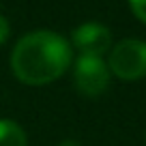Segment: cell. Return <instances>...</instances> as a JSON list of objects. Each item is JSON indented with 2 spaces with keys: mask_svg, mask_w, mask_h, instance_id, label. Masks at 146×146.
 Masks as SVG:
<instances>
[{
  "mask_svg": "<svg viewBox=\"0 0 146 146\" xmlns=\"http://www.w3.org/2000/svg\"><path fill=\"white\" fill-rule=\"evenodd\" d=\"M129 7H131V13L142 24H146V0H129Z\"/></svg>",
  "mask_w": 146,
  "mask_h": 146,
  "instance_id": "8992f818",
  "label": "cell"
},
{
  "mask_svg": "<svg viewBox=\"0 0 146 146\" xmlns=\"http://www.w3.org/2000/svg\"><path fill=\"white\" fill-rule=\"evenodd\" d=\"M73 47L54 30L28 32L13 45L11 71L22 84L43 86L56 80L71 67Z\"/></svg>",
  "mask_w": 146,
  "mask_h": 146,
  "instance_id": "6da1fadb",
  "label": "cell"
},
{
  "mask_svg": "<svg viewBox=\"0 0 146 146\" xmlns=\"http://www.w3.org/2000/svg\"><path fill=\"white\" fill-rule=\"evenodd\" d=\"M71 47H75L80 52V56H99V58H103L112 50V32L101 22H86L73 30Z\"/></svg>",
  "mask_w": 146,
  "mask_h": 146,
  "instance_id": "277c9868",
  "label": "cell"
},
{
  "mask_svg": "<svg viewBox=\"0 0 146 146\" xmlns=\"http://www.w3.org/2000/svg\"><path fill=\"white\" fill-rule=\"evenodd\" d=\"M58 146H82L80 142H75V140H62Z\"/></svg>",
  "mask_w": 146,
  "mask_h": 146,
  "instance_id": "ba28073f",
  "label": "cell"
},
{
  "mask_svg": "<svg viewBox=\"0 0 146 146\" xmlns=\"http://www.w3.org/2000/svg\"><path fill=\"white\" fill-rule=\"evenodd\" d=\"M0 146H28L26 131L15 120L0 118Z\"/></svg>",
  "mask_w": 146,
  "mask_h": 146,
  "instance_id": "5b68a950",
  "label": "cell"
},
{
  "mask_svg": "<svg viewBox=\"0 0 146 146\" xmlns=\"http://www.w3.org/2000/svg\"><path fill=\"white\" fill-rule=\"evenodd\" d=\"M112 73L108 62L99 56H78L73 62V84L80 95L99 97L108 90Z\"/></svg>",
  "mask_w": 146,
  "mask_h": 146,
  "instance_id": "3957f363",
  "label": "cell"
},
{
  "mask_svg": "<svg viewBox=\"0 0 146 146\" xmlns=\"http://www.w3.org/2000/svg\"><path fill=\"white\" fill-rule=\"evenodd\" d=\"M144 142H146V133H144Z\"/></svg>",
  "mask_w": 146,
  "mask_h": 146,
  "instance_id": "9c48e42d",
  "label": "cell"
},
{
  "mask_svg": "<svg viewBox=\"0 0 146 146\" xmlns=\"http://www.w3.org/2000/svg\"><path fill=\"white\" fill-rule=\"evenodd\" d=\"M108 69L123 82L146 78V41L123 39L108 52Z\"/></svg>",
  "mask_w": 146,
  "mask_h": 146,
  "instance_id": "7a4b0ae2",
  "label": "cell"
},
{
  "mask_svg": "<svg viewBox=\"0 0 146 146\" xmlns=\"http://www.w3.org/2000/svg\"><path fill=\"white\" fill-rule=\"evenodd\" d=\"M11 35V26H9V19L5 17V15H0V45L9 39Z\"/></svg>",
  "mask_w": 146,
  "mask_h": 146,
  "instance_id": "52a82bcc",
  "label": "cell"
}]
</instances>
